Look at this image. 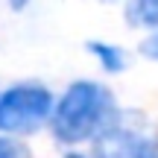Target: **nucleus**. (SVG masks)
Instances as JSON below:
<instances>
[{
  "label": "nucleus",
  "mask_w": 158,
  "mask_h": 158,
  "mask_svg": "<svg viewBox=\"0 0 158 158\" xmlns=\"http://www.w3.org/2000/svg\"><path fill=\"white\" fill-rule=\"evenodd\" d=\"M117 102L100 82H73L53 111V135L62 143H82L106 138L117 129Z\"/></svg>",
  "instance_id": "f257e3e1"
},
{
  "label": "nucleus",
  "mask_w": 158,
  "mask_h": 158,
  "mask_svg": "<svg viewBox=\"0 0 158 158\" xmlns=\"http://www.w3.org/2000/svg\"><path fill=\"white\" fill-rule=\"evenodd\" d=\"M53 111V97L44 85H12L0 94V132L27 135L35 132Z\"/></svg>",
  "instance_id": "f03ea898"
},
{
  "label": "nucleus",
  "mask_w": 158,
  "mask_h": 158,
  "mask_svg": "<svg viewBox=\"0 0 158 158\" xmlns=\"http://www.w3.org/2000/svg\"><path fill=\"white\" fill-rule=\"evenodd\" d=\"M97 158H158V138L114 129L102 138Z\"/></svg>",
  "instance_id": "7ed1b4c3"
},
{
  "label": "nucleus",
  "mask_w": 158,
  "mask_h": 158,
  "mask_svg": "<svg viewBox=\"0 0 158 158\" xmlns=\"http://www.w3.org/2000/svg\"><path fill=\"white\" fill-rule=\"evenodd\" d=\"M126 21L129 27H158V0H129Z\"/></svg>",
  "instance_id": "20e7f679"
},
{
  "label": "nucleus",
  "mask_w": 158,
  "mask_h": 158,
  "mask_svg": "<svg viewBox=\"0 0 158 158\" xmlns=\"http://www.w3.org/2000/svg\"><path fill=\"white\" fill-rule=\"evenodd\" d=\"M88 50L97 56V62L102 64L106 70H111V73H120L123 70V53L117 50L114 44H102V41H91Z\"/></svg>",
  "instance_id": "39448f33"
},
{
  "label": "nucleus",
  "mask_w": 158,
  "mask_h": 158,
  "mask_svg": "<svg viewBox=\"0 0 158 158\" xmlns=\"http://www.w3.org/2000/svg\"><path fill=\"white\" fill-rule=\"evenodd\" d=\"M0 158H32L29 147L15 138H0Z\"/></svg>",
  "instance_id": "423d86ee"
},
{
  "label": "nucleus",
  "mask_w": 158,
  "mask_h": 158,
  "mask_svg": "<svg viewBox=\"0 0 158 158\" xmlns=\"http://www.w3.org/2000/svg\"><path fill=\"white\" fill-rule=\"evenodd\" d=\"M141 53H143V56H149V59H158V32L141 44Z\"/></svg>",
  "instance_id": "0eeeda50"
},
{
  "label": "nucleus",
  "mask_w": 158,
  "mask_h": 158,
  "mask_svg": "<svg viewBox=\"0 0 158 158\" xmlns=\"http://www.w3.org/2000/svg\"><path fill=\"white\" fill-rule=\"evenodd\" d=\"M9 3H12V9H23V6H27L29 0H9Z\"/></svg>",
  "instance_id": "6e6552de"
},
{
  "label": "nucleus",
  "mask_w": 158,
  "mask_h": 158,
  "mask_svg": "<svg viewBox=\"0 0 158 158\" xmlns=\"http://www.w3.org/2000/svg\"><path fill=\"white\" fill-rule=\"evenodd\" d=\"M68 158H94V155H85V152H70Z\"/></svg>",
  "instance_id": "1a4fd4ad"
}]
</instances>
